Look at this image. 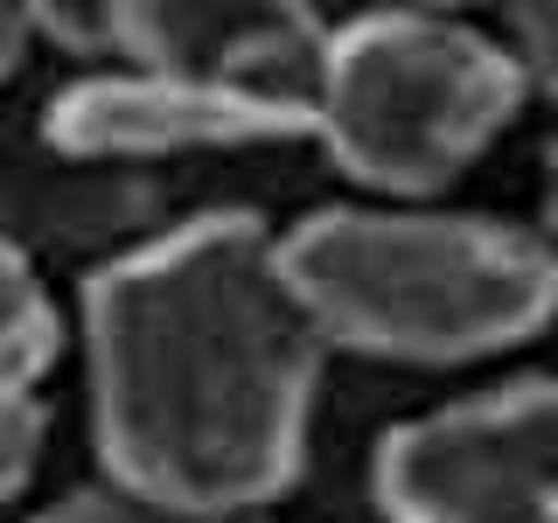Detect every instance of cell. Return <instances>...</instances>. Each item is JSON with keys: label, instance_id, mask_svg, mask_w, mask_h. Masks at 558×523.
Returning <instances> with one entry per match:
<instances>
[{"label": "cell", "instance_id": "1", "mask_svg": "<svg viewBox=\"0 0 558 523\" xmlns=\"http://www.w3.org/2000/svg\"><path fill=\"white\" fill-rule=\"evenodd\" d=\"M98 453L119 496L244 516L301 467L314 342L258 217H203L84 293Z\"/></svg>", "mask_w": 558, "mask_h": 523}, {"label": "cell", "instance_id": "2", "mask_svg": "<svg viewBox=\"0 0 558 523\" xmlns=\"http://www.w3.org/2000/svg\"><path fill=\"white\" fill-rule=\"evenodd\" d=\"M314 342L405 363H475L551 314V252L523 231L426 209H328L272 238Z\"/></svg>", "mask_w": 558, "mask_h": 523}, {"label": "cell", "instance_id": "3", "mask_svg": "<svg viewBox=\"0 0 558 523\" xmlns=\"http://www.w3.org/2000/svg\"><path fill=\"white\" fill-rule=\"evenodd\" d=\"M531 77L510 42L440 14H363L328 35L314 139L384 196H433L510 126Z\"/></svg>", "mask_w": 558, "mask_h": 523}, {"label": "cell", "instance_id": "4", "mask_svg": "<svg viewBox=\"0 0 558 523\" xmlns=\"http://www.w3.org/2000/svg\"><path fill=\"white\" fill-rule=\"evenodd\" d=\"M391 523H551L558 510V398L517 377L468 405L398 426L377 453Z\"/></svg>", "mask_w": 558, "mask_h": 523}, {"label": "cell", "instance_id": "5", "mask_svg": "<svg viewBox=\"0 0 558 523\" xmlns=\"http://www.w3.org/2000/svg\"><path fill=\"white\" fill-rule=\"evenodd\" d=\"M328 28L307 8H112V57L147 77L209 84L314 119Z\"/></svg>", "mask_w": 558, "mask_h": 523}, {"label": "cell", "instance_id": "6", "mask_svg": "<svg viewBox=\"0 0 558 523\" xmlns=\"http://www.w3.org/2000/svg\"><path fill=\"white\" fill-rule=\"evenodd\" d=\"M49 139L70 161H161V154L258 147V139H314V119L238 92H209V84L119 70V77L70 84L49 105Z\"/></svg>", "mask_w": 558, "mask_h": 523}, {"label": "cell", "instance_id": "7", "mask_svg": "<svg viewBox=\"0 0 558 523\" xmlns=\"http://www.w3.org/2000/svg\"><path fill=\"white\" fill-rule=\"evenodd\" d=\"M57 307L43 279L22 258V244L0 238V398H28L43 370L57 363Z\"/></svg>", "mask_w": 558, "mask_h": 523}, {"label": "cell", "instance_id": "8", "mask_svg": "<svg viewBox=\"0 0 558 523\" xmlns=\"http://www.w3.org/2000/svg\"><path fill=\"white\" fill-rule=\"evenodd\" d=\"M35 453H43V412H35V398H0V502L35 475Z\"/></svg>", "mask_w": 558, "mask_h": 523}, {"label": "cell", "instance_id": "9", "mask_svg": "<svg viewBox=\"0 0 558 523\" xmlns=\"http://www.w3.org/2000/svg\"><path fill=\"white\" fill-rule=\"evenodd\" d=\"M43 523H244V516H168V510H147V502L119 496V488H92V496L57 502Z\"/></svg>", "mask_w": 558, "mask_h": 523}, {"label": "cell", "instance_id": "10", "mask_svg": "<svg viewBox=\"0 0 558 523\" xmlns=\"http://www.w3.org/2000/svg\"><path fill=\"white\" fill-rule=\"evenodd\" d=\"M28 28H35V14H28V8H0V77H8V70L22 63Z\"/></svg>", "mask_w": 558, "mask_h": 523}]
</instances>
